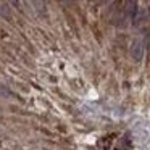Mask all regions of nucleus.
Returning a JSON list of instances; mask_svg holds the SVG:
<instances>
[{"instance_id": "f257e3e1", "label": "nucleus", "mask_w": 150, "mask_h": 150, "mask_svg": "<svg viewBox=\"0 0 150 150\" xmlns=\"http://www.w3.org/2000/svg\"><path fill=\"white\" fill-rule=\"evenodd\" d=\"M131 55H132L134 60L140 62L144 57V44L142 40H134L132 42V47H131Z\"/></svg>"}, {"instance_id": "f03ea898", "label": "nucleus", "mask_w": 150, "mask_h": 150, "mask_svg": "<svg viewBox=\"0 0 150 150\" xmlns=\"http://www.w3.org/2000/svg\"><path fill=\"white\" fill-rule=\"evenodd\" d=\"M126 13L131 16V20H136V15H137V2H127V4H126Z\"/></svg>"}]
</instances>
